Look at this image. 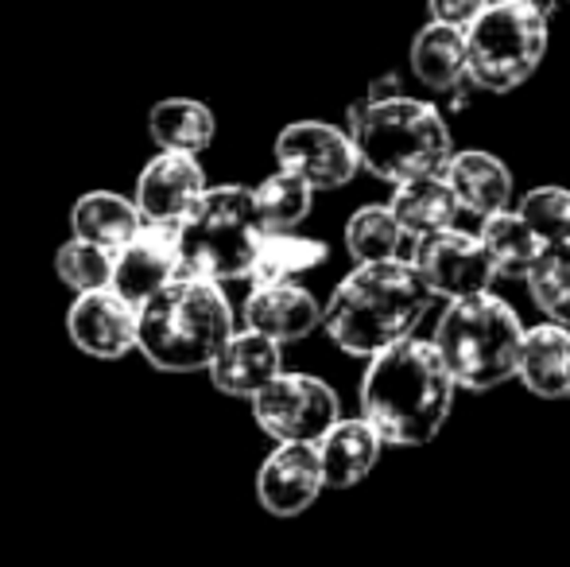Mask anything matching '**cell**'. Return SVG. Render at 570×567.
<instances>
[{
	"mask_svg": "<svg viewBox=\"0 0 570 567\" xmlns=\"http://www.w3.org/2000/svg\"><path fill=\"white\" fill-rule=\"evenodd\" d=\"M454 409V381L423 339H400L368 358L361 378V420L392 447H420L443 431Z\"/></svg>",
	"mask_w": 570,
	"mask_h": 567,
	"instance_id": "1",
	"label": "cell"
},
{
	"mask_svg": "<svg viewBox=\"0 0 570 567\" xmlns=\"http://www.w3.org/2000/svg\"><path fill=\"white\" fill-rule=\"evenodd\" d=\"M431 303L435 295L412 261H368L334 287L331 303L323 307V326L345 354L373 358L400 339H412Z\"/></svg>",
	"mask_w": 570,
	"mask_h": 567,
	"instance_id": "2",
	"label": "cell"
},
{
	"mask_svg": "<svg viewBox=\"0 0 570 567\" xmlns=\"http://www.w3.org/2000/svg\"><path fill=\"white\" fill-rule=\"evenodd\" d=\"M233 334V307L222 284L175 276L136 307V350L159 373H198Z\"/></svg>",
	"mask_w": 570,
	"mask_h": 567,
	"instance_id": "3",
	"label": "cell"
},
{
	"mask_svg": "<svg viewBox=\"0 0 570 567\" xmlns=\"http://www.w3.org/2000/svg\"><path fill=\"white\" fill-rule=\"evenodd\" d=\"M350 140L357 164L384 183H412L443 175L451 164V129L428 101L389 98L365 101L350 114Z\"/></svg>",
	"mask_w": 570,
	"mask_h": 567,
	"instance_id": "4",
	"label": "cell"
},
{
	"mask_svg": "<svg viewBox=\"0 0 570 567\" xmlns=\"http://www.w3.org/2000/svg\"><path fill=\"white\" fill-rule=\"evenodd\" d=\"M520 342H524V323L517 311L501 295L478 292L446 303L431 346L451 373L454 389L485 393L517 378Z\"/></svg>",
	"mask_w": 570,
	"mask_h": 567,
	"instance_id": "5",
	"label": "cell"
},
{
	"mask_svg": "<svg viewBox=\"0 0 570 567\" xmlns=\"http://www.w3.org/2000/svg\"><path fill=\"white\" fill-rule=\"evenodd\" d=\"M261 222H256L253 187L222 183L206 187L198 203L175 222V250L179 276L206 284H226L248 276L261 250Z\"/></svg>",
	"mask_w": 570,
	"mask_h": 567,
	"instance_id": "6",
	"label": "cell"
},
{
	"mask_svg": "<svg viewBox=\"0 0 570 567\" xmlns=\"http://www.w3.org/2000/svg\"><path fill=\"white\" fill-rule=\"evenodd\" d=\"M548 55V16L528 0H489L465 23V78L493 94H512Z\"/></svg>",
	"mask_w": 570,
	"mask_h": 567,
	"instance_id": "7",
	"label": "cell"
},
{
	"mask_svg": "<svg viewBox=\"0 0 570 567\" xmlns=\"http://www.w3.org/2000/svg\"><path fill=\"white\" fill-rule=\"evenodd\" d=\"M338 393L311 373H276L253 397V420L276 443H318L338 417Z\"/></svg>",
	"mask_w": 570,
	"mask_h": 567,
	"instance_id": "8",
	"label": "cell"
},
{
	"mask_svg": "<svg viewBox=\"0 0 570 567\" xmlns=\"http://www.w3.org/2000/svg\"><path fill=\"white\" fill-rule=\"evenodd\" d=\"M272 156L279 172H292L311 190H338L361 167L350 133L326 121H292L287 129H279Z\"/></svg>",
	"mask_w": 570,
	"mask_h": 567,
	"instance_id": "9",
	"label": "cell"
},
{
	"mask_svg": "<svg viewBox=\"0 0 570 567\" xmlns=\"http://www.w3.org/2000/svg\"><path fill=\"white\" fill-rule=\"evenodd\" d=\"M412 268L423 276L431 295H443V300L489 292V281L497 276L485 245L473 234H462L458 226L420 237L412 250Z\"/></svg>",
	"mask_w": 570,
	"mask_h": 567,
	"instance_id": "10",
	"label": "cell"
},
{
	"mask_svg": "<svg viewBox=\"0 0 570 567\" xmlns=\"http://www.w3.org/2000/svg\"><path fill=\"white\" fill-rule=\"evenodd\" d=\"M67 334L86 358L117 362L136 350V303H128L114 287L75 295L67 307Z\"/></svg>",
	"mask_w": 570,
	"mask_h": 567,
	"instance_id": "11",
	"label": "cell"
},
{
	"mask_svg": "<svg viewBox=\"0 0 570 567\" xmlns=\"http://www.w3.org/2000/svg\"><path fill=\"white\" fill-rule=\"evenodd\" d=\"M323 467L315 443H276L256 470V501L272 517H299L323 493Z\"/></svg>",
	"mask_w": 570,
	"mask_h": 567,
	"instance_id": "12",
	"label": "cell"
},
{
	"mask_svg": "<svg viewBox=\"0 0 570 567\" xmlns=\"http://www.w3.org/2000/svg\"><path fill=\"white\" fill-rule=\"evenodd\" d=\"M206 190V172L198 156H183V151H156L136 175V211L144 222H159V226H175L198 195Z\"/></svg>",
	"mask_w": 570,
	"mask_h": 567,
	"instance_id": "13",
	"label": "cell"
},
{
	"mask_svg": "<svg viewBox=\"0 0 570 567\" xmlns=\"http://www.w3.org/2000/svg\"><path fill=\"white\" fill-rule=\"evenodd\" d=\"M179 276V250H175V226H159V222H144L140 234L114 253V276L109 287L125 295L128 303L140 307L144 300L171 284Z\"/></svg>",
	"mask_w": 570,
	"mask_h": 567,
	"instance_id": "14",
	"label": "cell"
},
{
	"mask_svg": "<svg viewBox=\"0 0 570 567\" xmlns=\"http://www.w3.org/2000/svg\"><path fill=\"white\" fill-rule=\"evenodd\" d=\"M240 319H245V331L284 346L323 326V303L299 284H256L240 303Z\"/></svg>",
	"mask_w": 570,
	"mask_h": 567,
	"instance_id": "15",
	"label": "cell"
},
{
	"mask_svg": "<svg viewBox=\"0 0 570 567\" xmlns=\"http://www.w3.org/2000/svg\"><path fill=\"white\" fill-rule=\"evenodd\" d=\"M210 385L237 401H253L276 373H284V346L256 331H233L226 346L206 365Z\"/></svg>",
	"mask_w": 570,
	"mask_h": 567,
	"instance_id": "16",
	"label": "cell"
},
{
	"mask_svg": "<svg viewBox=\"0 0 570 567\" xmlns=\"http://www.w3.org/2000/svg\"><path fill=\"white\" fill-rule=\"evenodd\" d=\"M443 179H446V187L454 190V203L462 214L489 218V214H497V211H509L512 175L493 151H481V148L454 151Z\"/></svg>",
	"mask_w": 570,
	"mask_h": 567,
	"instance_id": "17",
	"label": "cell"
},
{
	"mask_svg": "<svg viewBox=\"0 0 570 567\" xmlns=\"http://www.w3.org/2000/svg\"><path fill=\"white\" fill-rule=\"evenodd\" d=\"M381 436L365 420H334L331 431L315 443L318 467H323V486L331 490H350L373 475L381 459Z\"/></svg>",
	"mask_w": 570,
	"mask_h": 567,
	"instance_id": "18",
	"label": "cell"
},
{
	"mask_svg": "<svg viewBox=\"0 0 570 567\" xmlns=\"http://www.w3.org/2000/svg\"><path fill=\"white\" fill-rule=\"evenodd\" d=\"M144 218L136 203L117 190H86L70 206V229L78 242H90L106 253H117L140 234Z\"/></svg>",
	"mask_w": 570,
	"mask_h": 567,
	"instance_id": "19",
	"label": "cell"
},
{
	"mask_svg": "<svg viewBox=\"0 0 570 567\" xmlns=\"http://www.w3.org/2000/svg\"><path fill=\"white\" fill-rule=\"evenodd\" d=\"M517 378L532 389L535 397H570V331L559 323H540L524 331L517 358Z\"/></svg>",
	"mask_w": 570,
	"mask_h": 567,
	"instance_id": "20",
	"label": "cell"
},
{
	"mask_svg": "<svg viewBox=\"0 0 570 567\" xmlns=\"http://www.w3.org/2000/svg\"><path fill=\"white\" fill-rule=\"evenodd\" d=\"M214 133H218L214 109L198 98H164L148 109V137L159 151L198 156L214 144Z\"/></svg>",
	"mask_w": 570,
	"mask_h": 567,
	"instance_id": "21",
	"label": "cell"
},
{
	"mask_svg": "<svg viewBox=\"0 0 570 567\" xmlns=\"http://www.w3.org/2000/svg\"><path fill=\"white\" fill-rule=\"evenodd\" d=\"M389 211H392V218H396L400 234L415 237V242L428 234H439V229H451L458 222V214H462L454 203V190L446 187L443 175L400 183Z\"/></svg>",
	"mask_w": 570,
	"mask_h": 567,
	"instance_id": "22",
	"label": "cell"
},
{
	"mask_svg": "<svg viewBox=\"0 0 570 567\" xmlns=\"http://www.w3.org/2000/svg\"><path fill=\"white\" fill-rule=\"evenodd\" d=\"M412 70L431 90H454L465 78V28L431 20L412 43Z\"/></svg>",
	"mask_w": 570,
	"mask_h": 567,
	"instance_id": "23",
	"label": "cell"
},
{
	"mask_svg": "<svg viewBox=\"0 0 570 567\" xmlns=\"http://www.w3.org/2000/svg\"><path fill=\"white\" fill-rule=\"evenodd\" d=\"M478 242L485 245L493 273L509 276V281H524L535 253H540V237L528 229V222L517 211H497L489 218H481Z\"/></svg>",
	"mask_w": 570,
	"mask_h": 567,
	"instance_id": "24",
	"label": "cell"
},
{
	"mask_svg": "<svg viewBox=\"0 0 570 567\" xmlns=\"http://www.w3.org/2000/svg\"><path fill=\"white\" fill-rule=\"evenodd\" d=\"M326 257H331V250L315 237H303L299 229L295 234H264L248 276H253V284H292L295 276L318 268Z\"/></svg>",
	"mask_w": 570,
	"mask_h": 567,
	"instance_id": "25",
	"label": "cell"
},
{
	"mask_svg": "<svg viewBox=\"0 0 570 567\" xmlns=\"http://www.w3.org/2000/svg\"><path fill=\"white\" fill-rule=\"evenodd\" d=\"M253 206L264 234H295L315 206V190L292 172H276L253 187Z\"/></svg>",
	"mask_w": 570,
	"mask_h": 567,
	"instance_id": "26",
	"label": "cell"
},
{
	"mask_svg": "<svg viewBox=\"0 0 570 567\" xmlns=\"http://www.w3.org/2000/svg\"><path fill=\"white\" fill-rule=\"evenodd\" d=\"M528 287L532 300L551 323L567 326L570 323V242L540 245L532 268H528Z\"/></svg>",
	"mask_w": 570,
	"mask_h": 567,
	"instance_id": "27",
	"label": "cell"
},
{
	"mask_svg": "<svg viewBox=\"0 0 570 567\" xmlns=\"http://www.w3.org/2000/svg\"><path fill=\"white\" fill-rule=\"evenodd\" d=\"M400 234L396 218H392L389 206H361L353 211V218L345 222V250L357 265H368V261H392L400 253Z\"/></svg>",
	"mask_w": 570,
	"mask_h": 567,
	"instance_id": "28",
	"label": "cell"
},
{
	"mask_svg": "<svg viewBox=\"0 0 570 567\" xmlns=\"http://www.w3.org/2000/svg\"><path fill=\"white\" fill-rule=\"evenodd\" d=\"M55 276H59V284H67L75 295L98 292V287H109V276H114V253L70 237V242H62L59 250H55Z\"/></svg>",
	"mask_w": 570,
	"mask_h": 567,
	"instance_id": "29",
	"label": "cell"
},
{
	"mask_svg": "<svg viewBox=\"0 0 570 567\" xmlns=\"http://www.w3.org/2000/svg\"><path fill=\"white\" fill-rule=\"evenodd\" d=\"M517 214L528 222L540 245L570 242V190L567 187H532L520 198Z\"/></svg>",
	"mask_w": 570,
	"mask_h": 567,
	"instance_id": "30",
	"label": "cell"
},
{
	"mask_svg": "<svg viewBox=\"0 0 570 567\" xmlns=\"http://www.w3.org/2000/svg\"><path fill=\"white\" fill-rule=\"evenodd\" d=\"M431 4V16H435L439 23H454V28H465V23L473 20V16L481 12V8L489 4V0H428Z\"/></svg>",
	"mask_w": 570,
	"mask_h": 567,
	"instance_id": "31",
	"label": "cell"
},
{
	"mask_svg": "<svg viewBox=\"0 0 570 567\" xmlns=\"http://www.w3.org/2000/svg\"><path fill=\"white\" fill-rule=\"evenodd\" d=\"M528 4H535V8H540V12H543V4H548V0H528Z\"/></svg>",
	"mask_w": 570,
	"mask_h": 567,
	"instance_id": "32",
	"label": "cell"
}]
</instances>
